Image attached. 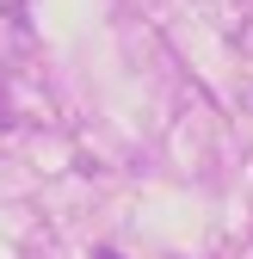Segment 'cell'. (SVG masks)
Masks as SVG:
<instances>
[{
  "label": "cell",
  "instance_id": "6da1fadb",
  "mask_svg": "<svg viewBox=\"0 0 253 259\" xmlns=\"http://www.w3.org/2000/svg\"><path fill=\"white\" fill-rule=\"evenodd\" d=\"M99 259H123V253H99Z\"/></svg>",
  "mask_w": 253,
  "mask_h": 259
}]
</instances>
